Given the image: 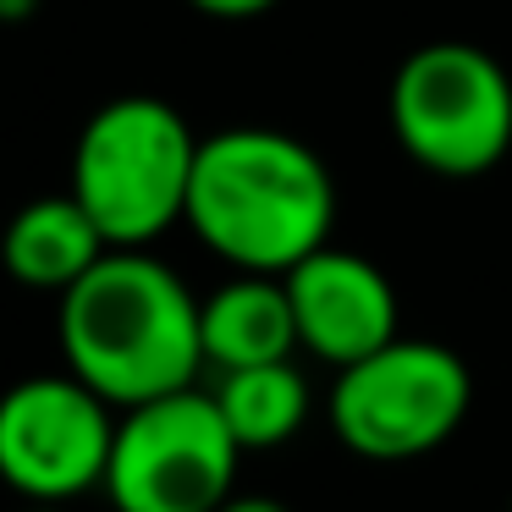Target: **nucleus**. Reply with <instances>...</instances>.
<instances>
[{
  "instance_id": "6e6552de",
  "label": "nucleus",
  "mask_w": 512,
  "mask_h": 512,
  "mask_svg": "<svg viewBox=\"0 0 512 512\" xmlns=\"http://www.w3.org/2000/svg\"><path fill=\"white\" fill-rule=\"evenodd\" d=\"M281 281H287L292 320H298V347L314 353L320 364L347 369L402 336L397 287L375 259L353 254V248H314Z\"/></svg>"
},
{
  "instance_id": "4468645a",
  "label": "nucleus",
  "mask_w": 512,
  "mask_h": 512,
  "mask_svg": "<svg viewBox=\"0 0 512 512\" xmlns=\"http://www.w3.org/2000/svg\"><path fill=\"white\" fill-rule=\"evenodd\" d=\"M39 12V0H0V23H23Z\"/></svg>"
},
{
  "instance_id": "f03ea898",
  "label": "nucleus",
  "mask_w": 512,
  "mask_h": 512,
  "mask_svg": "<svg viewBox=\"0 0 512 512\" xmlns=\"http://www.w3.org/2000/svg\"><path fill=\"white\" fill-rule=\"evenodd\" d=\"M61 364L111 408L188 391L204 369L199 298L149 248H111L56 309Z\"/></svg>"
},
{
  "instance_id": "423d86ee",
  "label": "nucleus",
  "mask_w": 512,
  "mask_h": 512,
  "mask_svg": "<svg viewBox=\"0 0 512 512\" xmlns=\"http://www.w3.org/2000/svg\"><path fill=\"white\" fill-rule=\"evenodd\" d=\"M237 457L243 446L226 430L215 391H171L122 408L105 496L116 512H221L237 479Z\"/></svg>"
},
{
  "instance_id": "7ed1b4c3",
  "label": "nucleus",
  "mask_w": 512,
  "mask_h": 512,
  "mask_svg": "<svg viewBox=\"0 0 512 512\" xmlns=\"http://www.w3.org/2000/svg\"><path fill=\"white\" fill-rule=\"evenodd\" d=\"M199 133L160 94H116L83 122L72 149V199L111 248H149L188 221Z\"/></svg>"
},
{
  "instance_id": "ddd939ff",
  "label": "nucleus",
  "mask_w": 512,
  "mask_h": 512,
  "mask_svg": "<svg viewBox=\"0 0 512 512\" xmlns=\"http://www.w3.org/2000/svg\"><path fill=\"white\" fill-rule=\"evenodd\" d=\"M221 512H292V507H287V501H276V496H237V490H232Z\"/></svg>"
},
{
  "instance_id": "9b49d317",
  "label": "nucleus",
  "mask_w": 512,
  "mask_h": 512,
  "mask_svg": "<svg viewBox=\"0 0 512 512\" xmlns=\"http://www.w3.org/2000/svg\"><path fill=\"white\" fill-rule=\"evenodd\" d=\"M215 408H221L226 430L237 435L243 452H270V446H287L309 424L314 391L292 358H276V364L226 369L215 380Z\"/></svg>"
},
{
  "instance_id": "39448f33",
  "label": "nucleus",
  "mask_w": 512,
  "mask_h": 512,
  "mask_svg": "<svg viewBox=\"0 0 512 512\" xmlns=\"http://www.w3.org/2000/svg\"><path fill=\"white\" fill-rule=\"evenodd\" d=\"M474 408V375L446 342L397 336L336 369L325 419L336 441L369 463H413L446 446Z\"/></svg>"
},
{
  "instance_id": "f257e3e1",
  "label": "nucleus",
  "mask_w": 512,
  "mask_h": 512,
  "mask_svg": "<svg viewBox=\"0 0 512 512\" xmlns=\"http://www.w3.org/2000/svg\"><path fill=\"white\" fill-rule=\"evenodd\" d=\"M188 226L215 259L248 276H287L331 243L336 182L320 149L281 127H226L199 138Z\"/></svg>"
},
{
  "instance_id": "20e7f679",
  "label": "nucleus",
  "mask_w": 512,
  "mask_h": 512,
  "mask_svg": "<svg viewBox=\"0 0 512 512\" xmlns=\"http://www.w3.org/2000/svg\"><path fill=\"white\" fill-rule=\"evenodd\" d=\"M386 122L419 171L446 182L485 177L512 149V78L468 39H430L391 72Z\"/></svg>"
},
{
  "instance_id": "2eb2a0df",
  "label": "nucleus",
  "mask_w": 512,
  "mask_h": 512,
  "mask_svg": "<svg viewBox=\"0 0 512 512\" xmlns=\"http://www.w3.org/2000/svg\"><path fill=\"white\" fill-rule=\"evenodd\" d=\"M28 512H61V507H28Z\"/></svg>"
},
{
  "instance_id": "0eeeda50",
  "label": "nucleus",
  "mask_w": 512,
  "mask_h": 512,
  "mask_svg": "<svg viewBox=\"0 0 512 512\" xmlns=\"http://www.w3.org/2000/svg\"><path fill=\"white\" fill-rule=\"evenodd\" d=\"M116 408L72 369L28 375L0 391V479L28 507H67L105 490Z\"/></svg>"
},
{
  "instance_id": "f8f14e48",
  "label": "nucleus",
  "mask_w": 512,
  "mask_h": 512,
  "mask_svg": "<svg viewBox=\"0 0 512 512\" xmlns=\"http://www.w3.org/2000/svg\"><path fill=\"white\" fill-rule=\"evenodd\" d=\"M199 17H215V23H254V17L276 12L281 0H188Z\"/></svg>"
},
{
  "instance_id": "9d476101",
  "label": "nucleus",
  "mask_w": 512,
  "mask_h": 512,
  "mask_svg": "<svg viewBox=\"0 0 512 512\" xmlns=\"http://www.w3.org/2000/svg\"><path fill=\"white\" fill-rule=\"evenodd\" d=\"M199 336H204V364H215L221 375L292 358L298 353V320H292L287 281L237 270L210 298H199Z\"/></svg>"
},
{
  "instance_id": "1a4fd4ad",
  "label": "nucleus",
  "mask_w": 512,
  "mask_h": 512,
  "mask_svg": "<svg viewBox=\"0 0 512 512\" xmlns=\"http://www.w3.org/2000/svg\"><path fill=\"white\" fill-rule=\"evenodd\" d=\"M105 254H111V243L72 193H50V199L23 204L6 226V237H0L6 276L28 292H56V298L67 287H78Z\"/></svg>"
}]
</instances>
